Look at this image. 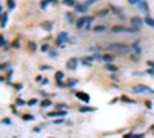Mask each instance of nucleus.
<instances>
[{
	"instance_id": "nucleus-1",
	"label": "nucleus",
	"mask_w": 154,
	"mask_h": 138,
	"mask_svg": "<svg viewBox=\"0 0 154 138\" xmlns=\"http://www.w3.org/2000/svg\"><path fill=\"white\" fill-rule=\"evenodd\" d=\"M108 49L119 51V52H128V51H131V46H128L126 43H111Z\"/></svg>"
},
{
	"instance_id": "nucleus-2",
	"label": "nucleus",
	"mask_w": 154,
	"mask_h": 138,
	"mask_svg": "<svg viewBox=\"0 0 154 138\" xmlns=\"http://www.w3.org/2000/svg\"><path fill=\"white\" fill-rule=\"evenodd\" d=\"M131 91H133L134 94H139V92H149V94H153L154 92L151 88L145 86V84H134V86L131 88Z\"/></svg>"
},
{
	"instance_id": "nucleus-3",
	"label": "nucleus",
	"mask_w": 154,
	"mask_h": 138,
	"mask_svg": "<svg viewBox=\"0 0 154 138\" xmlns=\"http://www.w3.org/2000/svg\"><path fill=\"white\" fill-rule=\"evenodd\" d=\"M93 20H94V17H91V15H87V17H80V19L76 22V26L80 29V28H83V26H85V23H91Z\"/></svg>"
},
{
	"instance_id": "nucleus-4",
	"label": "nucleus",
	"mask_w": 154,
	"mask_h": 138,
	"mask_svg": "<svg viewBox=\"0 0 154 138\" xmlns=\"http://www.w3.org/2000/svg\"><path fill=\"white\" fill-rule=\"evenodd\" d=\"M129 23L133 25V28H139V26L143 23V19H140L139 15H134V17H131V19H129Z\"/></svg>"
},
{
	"instance_id": "nucleus-5",
	"label": "nucleus",
	"mask_w": 154,
	"mask_h": 138,
	"mask_svg": "<svg viewBox=\"0 0 154 138\" xmlns=\"http://www.w3.org/2000/svg\"><path fill=\"white\" fill-rule=\"evenodd\" d=\"M77 63H79V60H77V59H70L66 61V68L71 69V71H74L77 68Z\"/></svg>"
},
{
	"instance_id": "nucleus-6",
	"label": "nucleus",
	"mask_w": 154,
	"mask_h": 138,
	"mask_svg": "<svg viewBox=\"0 0 154 138\" xmlns=\"http://www.w3.org/2000/svg\"><path fill=\"white\" fill-rule=\"evenodd\" d=\"M76 97L79 100H82V101H85V103H89V95L87 94V92H77L76 94Z\"/></svg>"
},
{
	"instance_id": "nucleus-7",
	"label": "nucleus",
	"mask_w": 154,
	"mask_h": 138,
	"mask_svg": "<svg viewBox=\"0 0 154 138\" xmlns=\"http://www.w3.org/2000/svg\"><path fill=\"white\" fill-rule=\"evenodd\" d=\"M68 40V34L66 32H60L57 35V44H62V43H65Z\"/></svg>"
},
{
	"instance_id": "nucleus-8",
	"label": "nucleus",
	"mask_w": 154,
	"mask_h": 138,
	"mask_svg": "<svg viewBox=\"0 0 154 138\" xmlns=\"http://www.w3.org/2000/svg\"><path fill=\"white\" fill-rule=\"evenodd\" d=\"M139 8H140V11H142V12H145V14L148 15V12H149V8H148V3L145 2V0H143V2L139 5Z\"/></svg>"
},
{
	"instance_id": "nucleus-9",
	"label": "nucleus",
	"mask_w": 154,
	"mask_h": 138,
	"mask_svg": "<svg viewBox=\"0 0 154 138\" xmlns=\"http://www.w3.org/2000/svg\"><path fill=\"white\" fill-rule=\"evenodd\" d=\"M143 23H147L148 26H151V28H154V19H151L149 15H145L143 19Z\"/></svg>"
},
{
	"instance_id": "nucleus-10",
	"label": "nucleus",
	"mask_w": 154,
	"mask_h": 138,
	"mask_svg": "<svg viewBox=\"0 0 154 138\" xmlns=\"http://www.w3.org/2000/svg\"><path fill=\"white\" fill-rule=\"evenodd\" d=\"M63 115H65V112H63V110H56V112H49L48 114V117H63Z\"/></svg>"
},
{
	"instance_id": "nucleus-11",
	"label": "nucleus",
	"mask_w": 154,
	"mask_h": 138,
	"mask_svg": "<svg viewBox=\"0 0 154 138\" xmlns=\"http://www.w3.org/2000/svg\"><path fill=\"white\" fill-rule=\"evenodd\" d=\"M87 5H76V11L77 12H82V14H83V12H87Z\"/></svg>"
},
{
	"instance_id": "nucleus-12",
	"label": "nucleus",
	"mask_w": 154,
	"mask_h": 138,
	"mask_svg": "<svg viewBox=\"0 0 154 138\" xmlns=\"http://www.w3.org/2000/svg\"><path fill=\"white\" fill-rule=\"evenodd\" d=\"M6 23H8V14L2 12V28H6Z\"/></svg>"
},
{
	"instance_id": "nucleus-13",
	"label": "nucleus",
	"mask_w": 154,
	"mask_h": 138,
	"mask_svg": "<svg viewBox=\"0 0 154 138\" xmlns=\"http://www.w3.org/2000/svg\"><path fill=\"white\" fill-rule=\"evenodd\" d=\"M42 28L46 29V31H51V29H52V25L49 23V22H43V23H42Z\"/></svg>"
},
{
	"instance_id": "nucleus-14",
	"label": "nucleus",
	"mask_w": 154,
	"mask_h": 138,
	"mask_svg": "<svg viewBox=\"0 0 154 138\" xmlns=\"http://www.w3.org/2000/svg\"><path fill=\"white\" fill-rule=\"evenodd\" d=\"M80 112H91V110H96V108H89V106H83V108L79 109Z\"/></svg>"
},
{
	"instance_id": "nucleus-15",
	"label": "nucleus",
	"mask_w": 154,
	"mask_h": 138,
	"mask_svg": "<svg viewBox=\"0 0 154 138\" xmlns=\"http://www.w3.org/2000/svg\"><path fill=\"white\" fill-rule=\"evenodd\" d=\"M103 60H105L106 63H110V61L114 60V55H111V54H105V55H103Z\"/></svg>"
},
{
	"instance_id": "nucleus-16",
	"label": "nucleus",
	"mask_w": 154,
	"mask_h": 138,
	"mask_svg": "<svg viewBox=\"0 0 154 138\" xmlns=\"http://www.w3.org/2000/svg\"><path fill=\"white\" fill-rule=\"evenodd\" d=\"M105 29H106V26H103V25H99L93 28V31H96V32H100V31H105Z\"/></svg>"
},
{
	"instance_id": "nucleus-17",
	"label": "nucleus",
	"mask_w": 154,
	"mask_h": 138,
	"mask_svg": "<svg viewBox=\"0 0 154 138\" xmlns=\"http://www.w3.org/2000/svg\"><path fill=\"white\" fill-rule=\"evenodd\" d=\"M63 5H66V6H76V2H74V0H63Z\"/></svg>"
},
{
	"instance_id": "nucleus-18",
	"label": "nucleus",
	"mask_w": 154,
	"mask_h": 138,
	"mask_svg": "<svg viewBox=\"0 0 154 138\" xmlns=\"http://www.w3.org/2000/svg\"><path fill=\"white\" fill-rule=\"evenodd\" d=\"M77 83V80L76 78H70V80H68V83H66V86H70V88H72V86H74V84Z\"/></svg>"
},
{
	"instance_id": "nucleus-19",
	"label": "nucleus",
	"mask_w": 154,
	"mask_h": 138,
	"mask_svg": "<svg viewBox=\"0 0 154 138\" xmlns=\"http://www.w3.org/2000/svg\"><path fill=\"white\" fill-rule=\"evenodd\" d=\"M56 78H57V81H62V78H63V72L57 71V72H56Z\"/></svg>"
},
{
	"instance_id": "nucleus-20",
	"label": "nucleus",
	"mask_w": 154,
	"mask_h": 138,
	"mask_svg": "<svg viewBox=\"0 0 154 138\" xmlns=\"http://www.w3.org/2000/svg\"><path fill=\"white\" fill-rule=\"evenodd\" d=\"M48 106H51V100H43L42 101V108H48Z\"/></svg>"
},
{
	"instance_id": "nucleus-21",
	"label": "nucleus",
	"mask_w": 154,
	"mask_h": 138,
	"mask_svg": "<svg viewBox=\"0 0 154 138\" xmlns=\"http://www.w3.org/2000/svg\"><path fill=\"white\" fill-rule=\"evenodd\" d=\"M105 68H106L108 71H117L116 66H112V65H110V63H106V65H105Z\"/></svg>"
},
{
	"instance_id": "nucleus-22",
	"label": "nucleus",
	"mask_w": 154,
	"mask_h": 138,
	"mask_svg": "<svg viewBox=\"0 0 154 138\" xmlns=\"http://www.w3.org/2000/svg\"><path fill=\"white\" fill-rule=\"evenodd\" d=\"M143 0H129V5H140Z\"/></svg>"
},
{
	"instance_id": "nucleus-23",
	"label": "nucleus",
	"mask_w": 154,
	"mask_h": 138,
	"mask_svg": "<svg viewBox=\"0 0 154 138\" xmlns=\"http://www.w3.org/2000/svg\"><path fill=\"white\" fill-rule=\"evenodd\" d=\"M48 3H49V0H43V2L40 3V8H42V9H45V8L48 6Z\"/></svg>"
},
{
	"instance_id": "nucleus-24",
	"label": "nucleus",
	"mask_w": 154,
	"mask_h": 138,
	"mask_svg": "<svg viewBox=\"0 0 154 138\" xmlns=\"http://www.w3.org/2000/svg\"><path fill=\"white\" fill-rule=\"evenodd\" d=\"M106 14H108V9H100V11L97 12V15H100V17L102 15H106Z\"/></svg>"
},
{
	"instance_id": "nucleus-25",
	"label": "nucleus",
	"mask_w": 154,
	"mask_h": 138,
	"mask_svg": "<svg viewBox=\"0 0 154 138\" xmlns=\"http://www.w3.org/2000/svg\"><path fill=\"white\" fill-rule=\"evenodd\" d=\"M40 49H42V52H48L49 51V46H48V44H42V48H40Z\"/></svg>"
},
{
	"instance_id": "nucleus-26",
	"label": "nucleus",
	"mask_w": 154,
	"mask_h": 138,
	"mask_svg": "<svg viewBox=\"0 0 154 138\" xmlns=\"http://www.w3.org/2000/svg\"><path fill=\"white\" fill-rule=\"evenodd\" d=\"M28 46H29V49H31V51H35V43H34V42H29Z\"/></svg>"
},
{
	"instance_id": "nucleus-27",
	"label": "nucleus",
	"mask_w": 154,
	"mask_h": 138,
	"mask_svg": "<svg viewBox=\"0 0 154 138\" xmlns=\"http://www.w3.org/2000/svg\"><path fill=\"white\" fill-rule=\"evenodd\" d=\"M2 123H3V124H11V120H10V118H3Z\"/></svg>"
},
{
	"instance_id": "nucleus-28",
	"label": "nucleus",
	"mask_w": 154,
	"mask_h": 138,
	"mask_svg": "<svg viewBox=\"0 0 154 138\" xmlns=\"http://www.w3.org/2000/svg\"><path fill=\"white\" fill-rule=\"evenodd\" d=\"M97 0H88V2H85V5L87 6H89V5H93V3H96Z\"/></svg>"
},
{
	"instance_id": "nucleus-29",
	"label": "nucleus",
	"mask_w": 154,
	"mask_h": 138,
	"mask_svg": "<svg viewBox=\"0 0 154 138\" xmlns=\"http://www.w3.org/2000/svg\"><path fill=\"white\" fill-rule=\"evenodd\" d=\"M35 103H37V100H35V98H33V100H29V101H28V104H29V106H33V104H35Z\"/></svg>"
},
{
	"instance_id": "nucleus-30",
	"label": "nucleus",
	"mask_w": 154,
	"mask_h": 138,
	"mask_svg": "<svg viewBox=\"0 0 154 138\" xmlns=\"http://www.w3.org/2000/svg\"><path fill=\"white\" fill-rule=\"evenodd\" d=\"M123 101H126V103H134V100H129V98H126V97H123V98H122Z\"/></svg>"
},
{
	"instance_id": "nucleus-31",
	"label": "nucleus",
	"mask_w": 154,
	"mask_h": 138,
	"mask_svg": "<svg viewBox=\"0 0 154 138\" xmlns=\"http://www.w3.org/2000/svg\"><path fill=\"white\" fill-rule=\"evenodd\" d=\"M12 46H14V48H17V46H19V38H17V40H14V42H12Z\"/></svg>"
},
{
	"instance_id": "nucleus-32",
	"label": "nucleus",
	"mask_w": 154,
	"mask_h": 138,
	"mask_svg": "<svg viewBox=\"0 0 154 138\" xmlns=\"http://www.w3.org/2000/svg\"><path fill=\"white\" fill-rule=\"evenodd\" d=\"M8 3H10V8L12 9V8H14V2H12V0H8Z\"/></svg>"
},
{
	"instance_id": "nucleus-33",
	"label": "nucleus",
	"mask_w": 154,
	"mask_h": 138,
	"mask_svg": "<svg viewBox=\"0 0 154 138\" xmlns=\"http://www.w3.org/2000/svg\"><path fill=\"white\" fill-rule=\"evenodd\" d=\"M23 120H33V117L31 115H23Z\"/></svg>"
},
{
	"instance_id": "nucleus-34",
	"label": "nucleus",
	"mask_w": 154,
	"mask_h": 138,
	"mask_svg": "<svg viewBox=\"0 0 154 138\" xmlns=\"http://www.w3.org/2000/svg\"><path fill=\"white\" fill-rule=\"evenodd\" d=\"M49 55H51V57H56L57 52H56V51H51V52H49Z\"/></svg>"
},
{
	"instance_id": "nucleus-35",
	"label": "nucleus",
	"mask_w": 154,
	"mask_h": 138,
	"mask_svg": "<svg viewBox=\"0 0 154 138\" xmlns=\"http://www.w3.org/2000/svg\"><path fill=\"white\" fill-rule=\"evenodd\" d=\"M54 123H56V124H60V123H63V120H62V118H59V120H56Z\"/></svg>"
},
{
	"instance_id": "nucleus-36",
	"label": "nucleus",
	"mask_w": 154,
	"mask_h": 138,
	"mask_svg": "<svg viewBox=\"0 0 154 138\" xmlns=\"http://www.w3.org/2000/svg\"><path fill=\"white\" fill-rule=\"evenodd\" d=\"M17 104H25V101H23V100H20V98H19V100H17Z\"/></svg>"
},
{
	"instance_id": "nucleus-37",
	"label": "nucleus",
	"mask_w": 154,
	"mask_h": 138,
	"mask_svg": "<svg viewBox=\"0 0 154 138\" xmlns=\"http://www.w3.org/2000/svg\"><path fill=\"white\" fill-rule=\"evenodd\" d=\"M133 138H143V133H140V135H134Z\"/></svg>"
},
{
	"instance_id": "nucleus-38",
	"label": "nucleus",
	"mask_w": 154,
	"mask_h": 138,
	"mask_svg": "<svg viewBox=\"0 0 154 138\" xmlns=\"http://www.w3.org/2000/svg\"><path fill=\"white\" fill-rule=\"evenodd\" d=\"M151 131H153V133H154V126H153V127H151Z\"/></svg>"
}]
</instances>
